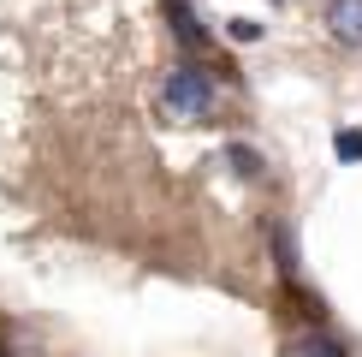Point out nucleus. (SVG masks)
<instances>
[{
  "instance_id": "f257e3e1",
  "label": "nucleus",
  "mask_w": 362,
  "mask_h": 357,
  "mask_svg": "<svg viewBox=\"0 0 362 357\" xmlns=\"http://www.w3.org/2000/svg\"><path fill=\"white\" fill-rule=\"evenodd\" d=\"M160 108H167L173 119H208L214 113V78H208L202 66H173L167 84H160Z\"/></svg>"
},
{
  "instance_id": "f03ea898",
  "label": "nucleus",
  "mask_w": 362,
  "mask_h": 357,
  "mask_svg": "<svg viewBox=\"0 0 362 357\" xmlns=\"http://www.w3.org/2000/svg\"><path fill=\"white\" fill-rule=\"evenodd\" d=\"M327 36L344 48H362V0H327Z\"/></svg>"
},
{
  "instance_id": "7ed1b4c3",
  "label": "nucleus",
  "mask_w": 362,
  "mask_h": 357,
  "mask_svg": "<svg viewBox=\"0 0 362 357\" xmlns=\"http://www.w3.org/2000/svg\"><path fill=\"white\" fill-rule=\"evenodd\" d=\"M285 357H351V346L315 327V334H297V339H285Z\"/></svg>"
},
{
  "instance_id": "20e7f679",
  "label": "nucleus",
  "mask_w": 362,
  "mask_h": 357,
  "mask_svg": "<svg viewBox=\"0 0 362 357\" xmlns=\"http://www.w3.org/2000/svg\"><path fill=\"white\" fill-rule=\"evenodd\" d=\"M173 30H178V42H185V48H202V42H208V36H202V24H196L185 6H173Z\"/></svg>"
},
{
  "instance_id": "39448f33",
  "label": "nucleus",
  "mask_w": 362,
  "mask_h": 357,
  "mask_svg": "<svg viewBox=\"0 0 362 357\" xmlns=\"http://www.w3.org/2000/svg\"><path fill=\"white\" fill-rule=\"evenodd\" d=\"M226 161H232V167L244 173V178H262V155H255V149H244V143H232V149H226Z\"/></svg>"
},
{
  "instance_id": "423d86ee",
  "label": "nucleus",
  "mask_w": 362,
  "mask_h": 357,
  "mask_svg": "<svg viewBox=\"0 0 362 357\" xmlns=\"http://www.w3.org/2000/svg\"><path fill=\"white\" fill-rule=\"evenodd\" d=\"M333 149H339V161H362V131H339Z\"/></svg>"
},
{
  "instance_id": "0eeeda50",
  "label": "nucleus",
  "mask_w": 362,
  "mask_h": 357,
  "mask_svg": "<svg viewBox=\"0 0 362 357\" xmlns=\"http://www.w3.org/2000/svg\"><path fill=\"white\" fill-rule=\"evenodd\" d=\"M226 30H232V42H262V24L255 18H232Z\"/></svg>"
}]
</instances>
